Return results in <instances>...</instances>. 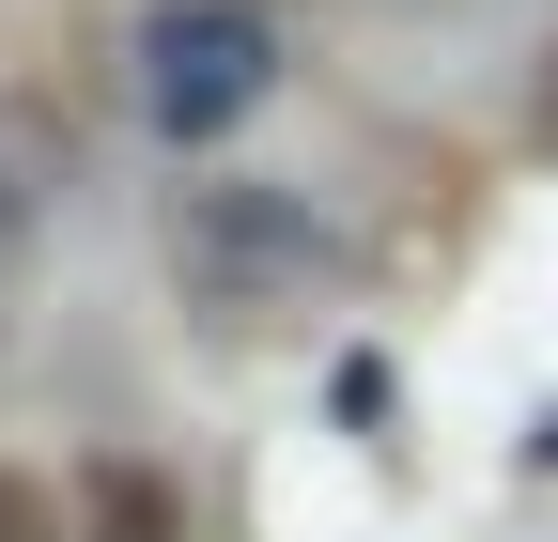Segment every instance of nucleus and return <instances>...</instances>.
Returning a JSON list of instances; mask_svg holds the SVG:
<instances>
[{"label": "nucleus", "mask_w": 558, "mask_h": 542, "mask_svg": "<svg viewBox=\"0 0 558 542\" xmlns=\"http://www.w3.org/2000/svg\"><path fill=\"white\" fill-rule=\"evenodd\" d=\"M311 263H326V233H311L279 186H202V201H186V280H218V295L248 280V295H264V280H311Z\"/></svg>", "instance_id": "obj_2"}, {"label": "nucleus", "mask_w": 558, "mask_h": 542, "mask_svg": "<svg viewBox=\"0 0 558 542\" xmlns=\"http://www.w3.org/2000/svg\"><path fill=\"white\" fill-rule=\"evenodd\" d=\"M78 512H94V542H171V481L156 465H94Z\"/></svg>", "instance_id": "obj_3"}, {"label": "nucleus", "mask_w": 558, "mask_h": 542, "mask_svg": "<svg viewBox=\"0 0 558 542\" xmlns=\"http://www.w3.org/2000/svg\"><path fill=\"white\" fill-rule=\"evenodd\" d=\"M0 542H47V512H32V481H0Z\"/></svg>", "instance_id": "obj_4"}, {"label": "nucleus", "mask_w": 558, "mask_h": 542, "mask_svg": "<svg viewBox=\"0 0 558 542\" xmlns=\"http://www.w3.org/2000/svg\"><path fill=\"white\" fill-rule=\"evenodd\" d=\"M279 78V47L248 0H171V16H140V109L171 124V140H218V124H248Z\"/></svg>", "instance_id": "obj_1"}]
</instances>
